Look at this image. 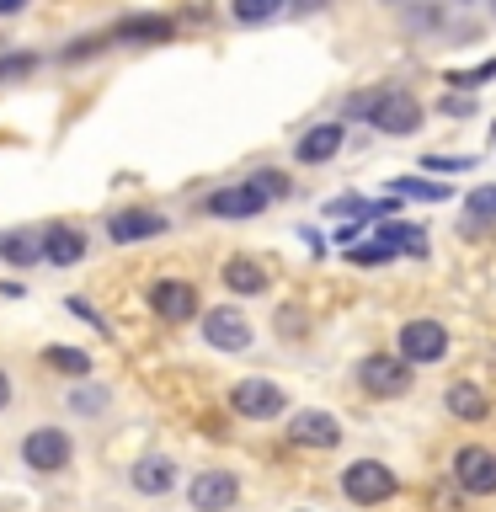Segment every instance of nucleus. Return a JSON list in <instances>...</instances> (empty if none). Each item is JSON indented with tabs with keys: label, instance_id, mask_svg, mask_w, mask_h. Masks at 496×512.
Returning a JSON list of instances; mask_svg holds the SVG:
<instances>
[{
	"label": "nucleus",
	"instance_id": "1",
	"mask_svg": "<svg viewBox=\"0 0 496 512\" xmlns=\"http://www.w3.org/2000/svg\"><path fill=\"white\" fill-rule=\"evenodd\" d=\"M347 112L352 118H368L374 128H384V134H416V128H422V102L400 86H379L368 96H352Z\"/></svg>",
	"mask_w": 496,
	"mask_h": 512
},
{
	"label": "nucleus",
	"instance_id": "2",
	"mask_svg": "<svg viewBox=\"0 0 496 512\" xmlns=\"http://www.w3.org/2000/svg\"><path fill=\"white\" fill-rule=\"evenodd\" d=\"M70 459H75V443H70V432H64V427H32L22 438V464H27V470H38V475L70 470Z\"/></svg>",
	"mask_w": 496,
	"mask_h": 512
},
{
	"label": "nucleus",
	"instance_id": "3",
	"mask_svg": "<svg viewBox=\"0 0 496 512\" xmlns=\"http://www.w3.org/2000/svg\"><path fill=\"white\" fill-rule=\"evenodd\" d=\"M342 491H347V502H358V507L390 502L395 496V470H384L379 459H358V464L342 470Z\"/></svg>",
	"mask_w": 496,
	"mask_h": 512
},
{
	"label": "nucleus",
	"instance_id": "4",
	"mask_svg": "<svg viewBox=\"0 0 496 512\" xmlns=\"http://www.w3.org/2000/svg\"><path fill=\"white\" fill-rule=\"evenodd\" d=\"M150 310L166 320V326H187V320L198 315V288L182 283V278H160L150 288Z\"/></svg>",
	"mask_w": 496,
	"mask_h": 512
},
{
	"label": "nucleus",
	"instance_id": "5",
	"mask_svg": "<svg viewBox=\"0 0 496 512\" xmlns=\"http://www.w3.org/2000/svg\"><path fill=\"white\" fill-rule=\"evenodd\" d=\"M262 208H267V192L256 182L219 187V192H208V198H203V214H214V219H251V214H262Z\"/></svg>",
	"mask_w": 496,
	"mask_h": 512
},
{
	"label": "nucleus",
	"instance_id": "6",
	"mask_svg": "<svg viewBox=\"0 0 496 512\" xmlns=\"http://www.w3.org/2000/svg\"><path fill=\"white\" fill-rule=\"evenodd\" d=\"M454 480L470 496H491L496 491V454H491V448H480V443L459 448V454H454Z\"/></svg>",
	"mask_w": 496,
	"mask_h": 512
},
{
	"label": "nucleus",
	"instance_id": "7",
	"mask_svg": "<svg viewBox=\"0 0 496 512\" xmlns=\"http://www.w3.org/2000/svg\"><path fill=\"white\" fill-rule=\"evenodd\" d=\"M203 342H208V347H219V352H246V347H251V326H246V315L230 310V304L208 310V315H203Z\"/></svg>",
	"mask_w": 496,
	"mask_h": 512
},
{
	"label": "nucleus",
	"instance_id": "8",
	"mask_svg": "<svg viewBox=\"0 0 496 512\" xmlns=\"http://www.w3.org/2000/svg\"><path fill=\"white\" fill-rule=\"evenodd\" d=\"M448 352V331L438 320H406V331H400V358L406 363H438Z\"/></svg>",
	"mask_w": 496,
	"mask_h": 512
},
{
	"label": "nucleus",
	"instance_id": "9",
	"mask_svg": "<svg viewBox=\"0 0 496 512\" xmlns=\"http://www.w3.org/2000/svg\"><path fill=\"white\" fill-rule=\"evenodd\" d=\"M235 496H240V480H235L230 470H203V475L187 486V502L198 507V512H230Z\"/></svg>",
	"mask_w": 496,
	"mask_h": 512
},
{
	"label": "nucleus",
	"instance_id": "10",
	"mask_svg": "<svg viewBox=\"0 0 496 512\" xmlns=\"http://www.w3.org/2000/svg\"><path fill=\"white\" fill-rule=\"evenodd\" d=\"M230 406L240 416H251V422H267V416L283 411V390L272 379H240L235 390H230Z\"/></svg>",
	"mask_w": 496,
	"mask_h": 512
},
{
	"label": "nucleus",
	"instance_id": "11",
	"mask_svg": "<svg viewBox=\"0 0 496 512\" xmlns=\"http://www.w3.org/2000/svg\"><path fill=\"white\" fill-rule=\"evenodd\" d=\"M358 379H363L368 395H400L411 384V368H406V358H384V352H374V358H363Z\"/></svg>",
	"mask_w": 496,
	"mask_h": 512
},
{
	"label": "nucleus",
	"instance_id": "12",
	"mask_svg": "<svg viewBox=\"0 0 496 512\" xmlns=\"http://www.w3.org/2000/svg\"><path fill=\"white\" fill-rule=\"evenodd\" d=\"M107 235L118 246H128V240H155V235H166V214H155V208H123V214L107 219Z\"/></svg>",
	"mask_w": 496,
	"mask_h": 512
},
{
	"label": "nucleus",
	"instance_id": "13",
	"mask_svg": "<svg viewBox=\"0 0 496 512\" xmlns=\"http://www.w3.org/2000/svg\"><path fill=\"white\" fill-rule=\"evenodd\" d=\"M288 438L299 448H336L342 443V427H336L331 411H299L294 422H288Z\"/></svg>",
	"mask_w": 496,
	"mask_h": 512
},
{
	"label": "nucleus",
	"instance_id": "14",
	"mask_svg": "<svg viewBox=\"0 0 496 512\" xmlns=\"http://www.w3.org/2000/svg\"><path fill=\"white\" fill-rule=\"evenodd\" d=\"M171 32H176L171 16H128L112 32H102V43H166Z\"/></svg>",
	"mask_w": 496,
	"mask_h": 512
},
{
	"label": "nucleus",
	"instance_id": "15",
	"mask_svg": "<svg viewBox=\"0 0 496 512\" xmlns=\"http://www.w3.org/2000/svg\"><path fill=\"white\" fill-rule=\"evenodd\" d=\"M80 256H86V235L70 230V224H48V230H43V262L75 267Z\"/></svg>",
	"mask_w": 496,
	"mask_h": 512
},
{
	"label": "nucleus",
	"instance_id": "16",
	"mask_svg": "<svg viewBox=\"0 0 496 512\" xmlns=\"http://www.w3.org/2000/svg\"><path fill=\"white\" fill-rule=\"evenodd\" d=\"M128 480H134V491H144V496H166L176 486V464L166 454H150V459H139L134 470H128Z\"/></svg>",
	"mask_w": 496,
	"mask_h": 512
},
{
	"label": "nucleus",
	"instance_id": "17",
	"mask_svg": "<svg viewBox=\"0 0 496 512\" xmlns=\"http://www.w3.org/2000/svg\"><path fill=\"white\" fill-rule=\"evenodd\" d=\"M342 139H347V128L342 123H315L310 128V134H304L299 139V160H304V166H320V160H331L336 150H342Z\"/></svg>",
	"mask_w": 496,
	"mask_h": 512
},
{
	"label": "nucleus",
	"instance_id": "18",
	"mask_svg": "<svg viewBox=\"0 0 496 512\" xmlns=\"http://www.w3.org/2000/svg\"><path fill=\"white\" fill-rule=\"evenodd\" d=\"M0 256H6L11 267L43 262V230H0Z\"/></svg>",
	"mask_w": 496,
	"mask_h": 512
},
{
	"label": "nucleus",
	"instance_id": "19",
	"mask_svg": "<svg viewBox=\"0 0 496 512\" xmlns=\"http://www.w3.org/2000/svg\"><path fill=\"white\" fill-rule=\"evenodd\" d=\"M224 288H230V294H262L267 288V267L262 262H251V256H230V262H224Z\"/></svg>",
	"mask_w": 496,
	"mask_h": 512
},
{
	"label": "nucleus",
	"instance_id": "20",
	"mask_svg": "<svg viewBox=\"0 0 496 512\" xmlns=\"http://www.w3.org/2000/svg\"><path fill=\"white\" fill-rule=\"evenodd\" d=\"M379 240H384V246H390V251H406V256H427V235L422 230H416V224H384V230H379Z\"/></svg>",
	"mask_w": 496,
	"mask_h": 512
},
{
	"label": "nucleus",
	"instance_id": "21",
	"mask_svg": "<svg viewBox=\"0 0 496 512\" xmlns=\"http://www.w3.org/2000/svg\"><path fill=\"white\" fill-rule=\"evenodd\" d=\"M448 411L454 416H464V422H480V416H486V395L475 390V384H448Z\"/></svg>",
	"mask_w": 496,
	"mask_h": 512
},
{
	"label": "nucleus",
	"instance_id": "22",
	"mask_svg": "<svg viewBox=\"0 0 496 512\" xmlns=\"http://www.w3.org/2000/svg\"><path fill=\"white\" fill-rule=\"evenodd\" d=\"M43 363L59 368V374H70V379H86L91 374V352H80V347H48Z\"/></svg>",
	"mask_w": 496,
	"mask_h": 512
},
{
	"label": "nucleus",
	"instance_id": "23",
	"mask_svg": "<svg viewBox=\"0 0 496 512\" xmlns=\"http://www.w3.org/2000/svg\"><path fill=\"white\" fill-rule=\"evenodd\" d=\"M230 11H235V22L256 27V22H272L283 11V0H230Z\"/></svg>",
	"mask_w": 496,
	"mask_h": 512
},
{
	"label": "nucleus",
	"instance_id": "24",
	"mask_svg": "<svg viewBox=\"0 0 496 512\" xmlns=\"http://www.w3.org/2000/svg\"><path fill=\"white\" fill-rule=\"evenodd\" d=\"M395 198H416V203H443L448 187L438 182H416V176H406V182H395Z\"/></svg>",
	"mask_w": 496,
	"mask_h": 512
},
{
	"label": "nucleus",
	"instance_id": "25",
	"mask_svg": "<svg viewBox=\"0 0 496 512\" xmlns=\"http://www.w3.org/2000/svg\"><path fill=\"white\" fill-rule=\"evenodd\" d=\"M347 256H352V262H358V267H379V262H390L395 251H390V246H384V240L374 235V240H358V246H352Z\"/></svg>",
	"mask_w": 496,
	"mask_h": 512
},
{
	"label": "nucleus",
	"instance_id": "26",
	"mask_svg": "<svg viewBox=\"0 0 496 512\" xmlns=\"http://www.w3.org/2000/svg\"><path fill=\"white\" fill-rule=\"evenodd\" d=\"M464 208H470V214H475L480 224H496V187H475Z\"/></svg>",
	"mask_w": 496,
	"mask_h": 512
},
{
	"label": "nucleus",
	"instance_id": "27",
	"mask_svg": "<svg viewBox=\"0 0 496 512\" xmlns=\"http://www.w3.org/2000/svg\"><path fill=\"white\" fill-rule=\"evenodd\" d=\"M38 70V59L32 54H11V59H0V86H6V80H22V75H32Z\"/></svg>",
	"mask_w": 496,
	"mask_h": 512
},
{
	"label": "nucleus",
	"instance_id": "28",
	"mask_svg": "<svg viewBox=\"0 0 496 512\" xmlns=\"http://www.w3.org/2000/svg\"><path fill=\"white\" fill-rule=\"evenodd\" d=\"M251 182H256V187H262V192H267V198H288V176H278V171H256V176H251Z\"/></svg>",
	"mask_w": 496,
	"mask_h": 512
},
{
	"label": "nucleus",
	"instance_id": "29",
	"mask_svg": "<svg viewBox=\"0 0 496 512\" xmlns=\"http://www.w3.org/2000/svg\"><path fill=\"white\" fill-rule=\"evenodd\" d=\"M470 166H475L470 155H454V160H448V155H427L422 160V171H470Z\"/></svg>",
	"mask_w": 496,
	"mask_h": 512
},
{
	"label": "nucleus",
	"instance_id": "30",
	"mask_svg": "<svg viewBox=\"0 0 496 512\" xmlns=\"http://www.w3.org/2000/svg\"><path fill=\"white\" fill-rule=\"evenodd\" d=\"M496 75V59H486L480 70H464V75H448V86H480V80Z\"/></svg>",
	"mask_w": 496,
	"mask_h": 512
},
{
	"label": "nucleus",
	"instance_id": "31",
	"mask_svg": "<svg viewBox=\"0 0 496 512\" xmlns=\"http://www.w3.org/2000/svg\"><path fill=\"white\" fill-rule=\"evenodd\" d=\"M70 406H75V411H102V406H107V390H75Z\"/></svg>",
	"mask_w": 496,
	"mask_h": 512
},
{
	"label": "nucleus",
	"instance_id": "32",
	"mask_svg": "<svg viewBox=\"0 0 496 512\" xmlns=\"http://www.w3.org/2000/svg\"><path fill=\"white\" fill-rule=\"evenodd\" d=\"M70 315H80V320H91V326H96V331H102V336H107V320H102V315H96V310H91V304H86V299H70Z\"/></svg>",
	"mask_w": 496,
	"mask_h": 512
},
{
	"label": "nucleus",
	"instance_id": "33",
	"mask_svg": "<svg viewBox=\"0 0 496 512\" xmlns=\"http://www.w3.org/2000/svg\"><path fill=\"white\" fill-rule=\"evenodd\" d=\"M443 112H448V118H454V112H475V102H470V96H454V91H448V96H443Z\"/></svg>",
	"mask_w": 496,
	"mask_h": 512
},
{
	"label": "nucleus",
	"instance_id": "34",
	"mask_svg": "<svg viewBox=\"0 0 496 512\" xmlns=\"http://www.w3.org/2000/svg\"><path fill=\"white\" fill-rule=\"evenodd\" d=\"M6 406H11V374L0 368V411H6Z\"/></svg>",
	"mask_w": 496,
	"mask_h": 512
},
{
	"label": "nucleus",
	"instance_id": "35",
	"mask_svg": "<svg viewBox=\"0 0 496 512\" xmlns=\"http://www.w3.org/2000/svg\"><path fill=\"white\" fill-rule=\"evenodd\" d=\"M22 6H27V0H0V16H16Z\"/></svg>",
	"mask_w": 496,
	"mask_h": 512
}]
</instances>
